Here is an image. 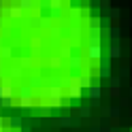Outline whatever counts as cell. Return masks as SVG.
Segmentation results:
<instances>
[{"label": "cell", "instance_id": "1", "mask_svg": "<svg viewBox=\"0 0 132 132\" xmlns=\"http://www.w3.org/2000/svg\"><path fill=\"white\" fill-rule=\"evenodd\" d=\"M64 104V98H62V87L53 83L51 87H49V106L51 109H55V106H62Z\"/></svg>", "mask_w": 132, "mask_h": 132}, {"label": "cell", "instance_id": "2", "mask_svg": "<svg viewBox=\"0 0 132 132\" xmlns=\"http://www.w3.org/2000/svg\"><path fill=\"white\" fill-rule=\"evenodd\" d=\"M98 75L100 77H111V60L109 57H100V62H98Z\"/></svg>", "mask_w": 132, "mask_h": 132}, {"label": "cell", "instance_id": "3", "mask_svg": "<svg viewBox=\"0 0 132 132\" xmlns=\"http://www.w3.org/2000/svg\"><path fill=\"white\" fill-rule=\"evenodd\" d=\"M2 15H6L9 19H21V17H23V9H21L19 4H15V6H6Z\"/></svg>", "mask_w": 132, "mask_h": 132}, {"label": "cell", "instance_id": "4", "mask_svg": "<svg viewBox=\"0 0 132 132\" xmlns=\"http://www.w3.org/2000/svg\"><path fill=\"white\" fill-rule=\"evenodd\" d=\"M89 104L92 106H100V85H92L89 87Z\"/></svg>", "mask_w": 132, "mask_h": 132}, {"label": "cell", "instance_id": "5", "mask_svg": "<svg viewBox=\"0 0 132 132\" xmlns=\"http://www.w3.org/2000/svg\"><path fill=\"white\" fill-rule=\"evenodd\" d=\"M87 57L92 62H100V57H102V47H89L87 45Z\"/></svg>", "mask_w": 132, "mask_h": 132}, {"label": "cell", "instance_id": "6", "mask_svg": "<svg viewBox=\"0 0 132 132\" xmlns=\"http://www.w3.org/2000/svg\"><path fill=\"white\" fill-rule=\"evenodd\" d=\"M66 4H68V2H64V0H51V15H53V17H57V15L64 11Z\"/></svg>", "mask_w": 132, "mask_h": 132}, {"label": "cell", "instance_id": "7", "mask_svg": "<svg viewBox=\"0 0 132 132\" xmlns=\"http://www.w3.org/2000/svg\"><path fill=\"white\" fill-rule=\"evenodd\" d=\"M68 66L72 70H79L81 66H83V57H81V55H70L68 57Z\"/></svg>", "mask_w": 132, "mask_h": 132}, {"label": "cell", "instance_id": "8", "mask_svg": "<svg viewBox=\"0 0 132 132\" xmlns=\"http://www.w3.org/2000/svg\"><path fill=\"white\" fill-rule=\"evenodd\" d=\"M23 75V66L21 64H11V68H9V77L11 79H17Z\"/></svg>", "mask_w": 132, "mask_h": 132}, {"label": "cell", "instance_id": "9", "mask_svg": "<svg viewBox=\"0 0 132 132\" xmlns=\"http://www.w3.org/2000/svg\"><path fill=\"white\" fill-rule=\"evenodd\" d=\"M77 85L83 89V87H92V77L89 75H81V77H77Z\"/></svg>", "mask_w": 132, "mask_h": 132}, {"label": "cell", "instance_id": "10", "mask_svg": "<svg viewBox=\"0 0 132 132\" xmlns=\"http://www.w3.org/2000/svg\"><path fill=\"white\" fill-rule=\"evenodd\" d=\"M21 109H30V106H34V100H32V96H19V102H17Z\"/></svg>", "mask_w": 132, "mask_h": 132}, {"label": "cell", "instance_id": "11", "mask_svg": "<svg viewBox=\"0 0 132 132\" xmlns=\"http://www.w3.org/2000/svg\"><path fill=\"white\" fill-rule=\"evenodd\" d=\"M36 2H38V0H19V6H21L26 13H30V11L36 6Z\"/></svg>", "mask_w": 132, "mask_h": 132}, {"label": "cell", "instance_id": "12", "mask_svg": "<svg viewBox=\"0 0 132 132\" xmlns=\"http://www.w3.org/2000/svg\"><path fill=\"white\" fill-rule=\"evenodd\" d=\"M119 83H121L119 77H111V96H117L119 94Z\"/></svg>", "mask_w": 132, "mask_h": 132}, {"label": "cell", "instance_id": "13", "mask_svg": "<svg viewBox=\"0 0 132 132\" xmlns=\"http://www.w3.org/2000/svg\"><path fill=\"white\" fill-rule=\"evenodd\" d=\"M102 115H106V117H119V109H117V106H111V109H109V106H104Z\"/></svg>", "mask_w": 132, "mask_h": 132}, {"label": "cell", "instance_id": "14", "mask_svg": "<svg viewBox=\"0 0 132 132\" xmlns=\"http://www.w3.org/2000/svg\"><path fill=\"white\" fill-rule=\"evenodd\" d=\"M62 62H64L62 55H51V57H49V66H51V68H60Z\"/></svg>", "mask_w": 132, "mask_h": 132}, {"label": "cell", "instance_id": "15", "mask_svg": "<svg viewBox=\"0 0 132 132\" xmlns=\"http://www.w3.org/2000/svg\"><path fill=\"white\" fill-rule=\"evenodd\" d=\"M43 23H45L43 17H32V19H28V26H30V28H40Z\"/></svg>", "mask_w": 132, "mask_h": 132}, {"label": "cell", "instance_id": "16", "mask_svg": "<svg viewBox=\"0 0 132 132\" xmlns=\"http://www.w3.org/2000/svg\"><path fill=\"white\" fill-rule=\"evenodd\" d=\"M109 55H111V57H119V55H121L119 43H113V45H111V49H109Z\"/></svg>", "mask_w": 132, "mask_h": 132}, {"label": "cell", "instance_id": "17", "mask_svg": "<svg viewBox=\"0 0 132 132\" xmlns=\"http://www.w3.org/2000/svg\"><path fill=\"white\" fill-rule=\"evenodd\" d=\"M11 47L9 45H2V47H0V57H2V60H6V57H11Z\"/></svg>", "mask_w": 132, "mask_h": 132}, {"label": "cell", "instance_id": "18", "mask_svg": "<svg viewBox=\"0 0 132 132\" xmlns=\"http://www.w3.org/2000/svg\"><path fill=\"white\" fill-rule=\"evenodd\" d=\"M119 34H121L119 28H111V30H109V36L113 38V43H119Z\"/></svg>", "mask_w": 132, "mask_h": 132}, {"label": "cell", "instance_id": "19", "mask_svg": "<svg viewBox=\"0 0 132 132\" xmlns=\"http://www.w3.org/2000/svg\"><path fill=\"white\" fill-rule=\"evenodd\" d=\"M60 55H62V57H70V55H72V49H70V45H64V47L60 49Z\"/></svg>", "mask_w": 132, "mask_h": 132}, {"label": "cell", "instance_id": "20", "mask_svg": "<svg viewBox=\"0 0 132 132\" xmlns=\"http://www.w3.org/2000/svg\"><path fill=\"white\" fill-rule=\"evenodd\" d=\"M89 26H92V28H100L102 26V19L100 17H92V19H89Z\"/></svg>", "mask_w": 132, "mask_h": 132}, {"label": "cell", "instance_id": "21", "mask_svg": "<svg viewBox=\"0 0 132 132\" xmlns=\"http://www.w3.org/2000/svg\"><path fill=\"white\" fill-rule=\"evenodd\" d=\"M60 126H64V128L72 126V117H60Z\"/></svg>", "mask_w": 132, "mask_h": 132}, {"label": "cell", "instance_id": "22", "mask_svg": "<svg viewBox=\"0 0 132 132\" xmlns=\"http://www.w3.org/2000/svg\"><path fill=\"white\" fill-rule=\"evenodd\" d=\"M38 6H40V11L43 9H51V0H38Z\"/></svg>", "mask_w": 132, "mask_h": 132}, {"label": "cell", "instance_id": "23", "mask_svg": "<svg viewBox=\"0 0 132 132\" xmlns=\"http://www.w3.org/2000/svg\"><path fill=\"white\" fill-rule=\"evenodd\" d=\"M89 113H92V109H89V106H81V111H79L81 117H89Z\"/></svg>", "mask_w": 132, "mask_h": 132}, {"label": "cell", "instance_id": "24", "mask_svg": "<svg viewBox=\"0 0 132 132\" xmlns=\"http://www.w3.org/2000/svg\"><path fill=\"white\" fill-rule=\"evenodd\" d=\"M121 77H130V68L128 66H121V70H119V79Z\"/></svg>", "mask_w": 132, "mask_h": 132}, {"label": "cell", "instance_id": "25", "mask_svg": "<svg viewBox=\"0 0 132 132\" xmlns=\"http://www.w3.org/2000/svg\"><path fill=\"white\" fill-rule=\"evenodd\" d=\"M109 15H111V17H119V15H121V11L117 9V6H113V9L109 11Z\"/></svg>", "mask_w": 132, "mask_h": 132}, {"label": "cell", "instance_id": "26", "mask_svg": "<svg viewBox=\"0 0 132 132\" xmlns=\"http://www.w3.org/2000/svg\"><path fill=\"white\" fill-rule=\"evenodd\" d=\"M19 126H21V119L19 117H13L11 119V128H19Z\"/></svg>", "mask_w": 132, "mask_h": 132}, {"label": "cell", "instance_id": "27", "mask_svg": "<svg viewBox=\"0 0 132 132\" xmlns=\"http://www.w3.org/2000/svg\"><path fill=\"white\" fill-rule=\"evenodd\" d=\"M30 62H32L30 57H21V60H19V64L23 66V68H28V66H30Z\"/></svg>", "mask_w": 132, "mask_h": 132}, {"label": "cell", "instance_id": "28", "mask_svg": "<svg viewBox=\"0 0 132 132\" xmlns=\"http://www.w3.org/2000/svg\"><path fill=\"white\" fill-rule=\"evenodd\" d=\"M70 36H72V38H79V36H81V32H79V28H72V32H70Z\"/></svg>", "mask_w": 132, "mask_h": 132}, {"label": "cell", "instance_id": "29", "mask_svg": "<svg viewBox=\"0 0 132 132\" xmlns=\"http://www.w3.org/2000/svg\"><path fill=\"white\" fill-rule=\"evenodd\" d=\"M32 87H40V79H38V77L32 79Z\"/></svg>", "mask_w": 132, "mask_h": 132}, {"label": "cell", "instance_id": "30", "mask_svg": "<svg viewBox=\"0 0 132 132\" xmlns=\"http://www.w3.org/2000/svg\"><path fill=\"white\" fill-rule=\"evenodd\" d=\"M92 132H111V128H92Z\"/></svg>", "mask_w": 132, "mask_h": 132}, {"label": "cell", "instance_id": "31", "mask_svg": "<svg viewBox=\"0 0 132 132\" xmlns=\"http://www.w3.org/2000/svg\"><path fill=\"white\" fill-rule=\"evenodd\" d=\"M72 126L79 128V126H81V119H79V117H72Z\"/></svg>", "mask_w": 132, "mask_h": 132}, {"label": "cell", "instance_id": "32", "mask_svg": "<svg viewBox=\"0 0 132 132\" xmlns=\"http://www.w3.org/2000/svg\"><path fill=\"white\" fill-rule=\"evenodd\" d=\"M0 30H4V15L0 13Z\"/></svg>", "mask_w": 132, "mask_h": 132}, {"label": "cell", "instance_id": "33", "mask_svg": "<svg viewBox=\"0 0 132 132\" xmlns=\"http://www.w3.org/2000/svg\"><path fill=\"white\" fill-rule=\"evenodd\" d=\"M2 77H4V62L0 64V79H2Z\"/></svg>", "mask_w": 132, "mask_h": 132}, {"label": "cell", "instance_id": "34", "mask_svg": "<svg viewBox=\"0 0 132 132\" xmlns=\"http://www.w3.org/2000/svg\"><path fill=\"white\" fill-rule=\"evenodd\" d=\"M4 9H6V6H4V0H0V13H4Z\"/></svg>", "mask_w": 132, "mask_h": 132}, {"label": "cell", "instance_id": "35", "mask_svg": "<svg viewBox=\"0 0 132 132\" xmlns=\"http://www.w3.org/2000/svg\"><path fill=\"white\" fill-rule=\"evenodd\" d=\"M2 96H4V85L0 83V98H2Z\"/></svg>", "mask_w": 132, "mask_h": 132}, {"label": "cell", "instance_id": "36", "mask_svg": "<svg viewBox=\"0 0 132 132\" xmlns=\"http://www.w3.org/2000/svg\"><path fill=\"white\" fill-rule=\"evenodd\" d=\"M0 128H4V117H0Z\"/></svg>", "mask_w": 132, "mask_h": 132}, {"label": "cell", "instance_id": "37", "mask_svg": "<svg viewBox=\"0 0 132 132\" xmlns=\"http://www.w3.org/2000/svg\"><path fill=\"white\" fill-rule=\"evenodd\" d=\"M21 132H30V128H28V126H26V128H23V130H21Z\"/></svg>", "mask_w": 132, "mask_h": 132}, {"label": "cell", "instance_id": "38", "mask_svg": "<svg viewBox=\"0 0 132 132\" xmlns=\"http://www.w3.org/2000/svg\"><path fill=\"white\" fill-rule=\"evenodd\" d=\"M0 132H4V128H0Z\"/></svg>", "mask_w": 132, "mask_h": 132}, {"label": "cell", "instance_id": "39", "mask_svg": "<svg viewBox=\"0 0 132 132\" xmlns=\"http://www.w3.org/2000/svg\"><path fill=\"white\" fill-rule=\"evenodd\" d=\"M130 98H132V89H130Z\"/></svg>", "mask_w": 132, "mask_h": 132}, {"label": "cell", "instance_id": "40", "mask_svg": "<svg viewBox=\"0 0 132 132\" xmlns=\"http://www.w3.org/2000/svg\"><path fill=\"white\" fill-rule=\"evenodd\" d=\"M130 26H132V19H130Z\"/></svg>", "mask_w": 132, "mask_h": 132}]
</instances>
